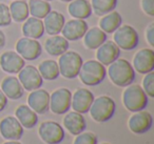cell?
<instances>
[{"mask_svg": "<svg viewBox=\"0 0 154 144\" xmlns=\"http://www.w3.org/2000/svg\"><path fill=\"white\" fill-rule=\"evenodd\" d=\"M108 66L107 75L116 86L126 87L134 82L135 70L128 60L118 58Z\"/></svg>", "mask_w": 154, "mask_h": 144, "instance_id": "obj_1", "label": "cell"}, {"mask_svg": "<svg viewBox=\"0 0 154 144\" xmlns=\"http://www.w3.org/2000/svg\"><path fill=\"white\" fill-rule=\"evenodd\" d=\"M116 104L115 101L110 96H98L94 98L89 112L95 122L103 123L113 118L115 114Z\"/></svg>", "mask_w": 154, "mask_h": 144, "instance_id": "obj_2", "label": "cell"}, {"mask_svg": "<svg viewBox=\"0 0 154 144\" xmlns=\"http://www.w3.org/2000/svg\"><path fill=\"white\" fill-rule=\"evenodd\" d=\"M149 97L138 84H130L122 92V104L129 112H139L147 107Z\"/></svg>", "mask_w": 154, "mask_h": 144, "instance_id": "obj_3", "label": "cell"}, {"mask_svg": "<svg viewBox=\"0 0 154 144\" xmlns=\"http://www.w3.org/2000/svg\"><path fill=\"white\" fill-rule=\"evenodd\" d=\"M106 76V66L97 60H88L84 62L78 74L80 81L87 86H95L100 84L105 80Z\"/></svg>", "mask_w": 154, "mask_h": 144, "instance_id": "obj_4", "label": "cell"}, {"mask_svg": "<svg viewBox=\"0 0 154 144\" xmlns=\"http://www.w3.org/2000/svg\"><path fill=\"white\" fill-rule=\"evenodd\" d=\"M57 63L58 68H59V74L63 78L74 79L78 77L84 60L77 52L68 50L66 53L59 56Z\"/></svg>", "mask_w": 154, "mask_h": 144, "instance_id": "obj_5", "label": "cell"}, {"mask_svg": "<svg viewBox=\"0 0 154 144\" xmlns=\"http://www.w3.org/2000/svg\"><path fill=\"white\" fill-rule=\"evenodd\" d=\"M113 34L114 43L124 51H132L136 49L139 43V36L137 31L128 24L124 26L122 24Z\"/></svg>", "mask_w": 154, "mask_h": 144, "instance_id": "obj_6", "label": "cell"}, {"mask_svg": "<svg viewBox=\"0 0 154 144\" xmlns=\"http://www.w3.org/2000/svg\"><path fill=\"white\" fill-rule=\"evenodd\" d=\"M72 93L69 88L60 87L50 95L49 110L55 115H63L71 108Z\"/></svg>", "mask_w": 154, "mask_h": 144, "instance_id": "obj_7", "label": "cell"}, {"mask_svg": "<svg viewBox=\"0 0 154 144\" xmlns=\"http://www.w3.org/2000/svg\"><path fill=\"white\" fill-rule=\"evenodd\" d=\"M38 135L47 144H60L64 139V129L58 122L45 121L39 125Z\"/></svg>", "mask_w": 154, "mask_h": 144, "instance_id": "obj_8", "label": "cell"}, {"mask_svg": "<svg viewBox=\"0 0 154 144\" xmlns=\"http://www.w3.org/2000/svg\"><path fill=\"white\" fill-rule=\"evenodd\" d=\"M16 53L19 54L24 60L34 61L38 59L42 54V46L40 42L32 38H20L16 42Z\"/></svg>", "mask_w": 154, "mask_h": 144, "instance_id": "obj_9", "label": "cell"}, {"mask_svg": "<svg viewBox=\"0 0 154 144\" xmlns=\"http://www.w3.org/2000/svg\"><path fill=\"white\" fill-rule=\"evenodd\" d=\"M18 80L24 91L32 92L40 88L43 84V79L38 70L33 65H24L18 73Z\"/></svg>", "mask_w": 154, "mask_h": 144, "instance_id": "obj_10", "label": "cell"}, {"mask_svg": "<svg viewBox=\"0 0 154 144\" xmlns=\"http://www.w3.org/2000/svg\"><path fill=\"white\" fill-rule=\"evenodd\" d=\"M153 123V117L149 112L146 110H139V112H133L128 120L129 129L133 134L141 135L150 130Z\"/></svg>", "mask_w": 154, "mask_h": 144, "instance_id": "obj_11", "label": "cell"}, {"mask_svg": "<svg viewBox=\"0 0 154 144\" xmlns=\"http://www.w3.org/2000/svg\"><path fill=\"white\" fill-rule=\"evenodd\" d=\"M132 66L138 74L146 75L154 70V51L152 49H141L133 57Z\"/></svg>", "mask_w": 154, "mask_h": 144, "instance_id": "obj_12", "label": "cell"}, {"mask_svg": "<svg viewBox=\"0 0 154 144\" xmlns=\"http://www.w3.org/2000/svg\"><path fill=\"white\" fill-rule=\"evenodd\" d=\"M0 135L5 140H19L23 135V127L14 116H7L0 120Z\"/></svg>", "mask_w": 154, "mask_h": 144, "instance_id": "obj_13", "label": "cell"}, {"mask_svg": "<svg viewBox=\"0 0 154 144\" xmlns=\"http://www.w3.org/2000/svg\"><path fill=\"white\" fill-rule=\"evenodd\" d=\"M88 30L89 26L86 20L74 18L64 23L60 33L68 41H77L85 36Z\"/></svg>", "mask_w": 154, "mask_h": 144, "instance_id": "obj_14", "label": "cell"}, {"mask_svg": "<svg viewBox=\"0 0 154 144\" xmlns=\"http://www.w3.org/2000/svg\"><path fill=\"white\" fill-rule=\"evenodd\" d=\"M26 65V60L16 52L7 51L0 55V68L8 74H18Z\"/></svg>", "mask_w": 154, "mask_h": 144, "instance_id": "obj_15", "label": "cell"}, {"mask_svg": "<svg viewBox=\"0 0 154 144\" xmlns=\"http://www.w3.org/2000/svg\"><path fill=\"white\" fill-rule=\"evenodd\" d=\"M94 98L93 93L88 88H78L74 92V94H72L71 107L77 112L87 114L89 112Z\"/></svg>", "mask_w": 154, "mask_h": 144, "instance_id": "obj_16", "label": "cell"}, {"mask_svg": "<svg viewBox=\"0 0 154 144\" xmlns=\"http://www.w3.org/2000/svg\"><path fill=\"white\" fill-rule=\"evenodd\" d=\"M28 105L36 114L42 115L49 110L50 94L42 88H37L32 91L28 96Z\"/></svg>", "mask_w": 154, "mask_h": 144, "instance_id": "obj_17", "label": "cell"}, {"mask_svg": "<svg viewBox=\"0 0 154 144\" xmlns=\"http://www.w3.org/2000/svg\"><path fill=\"white\" fill-rule=\"evenodd\" d=\"M120 56V49L112 40H106L96 49V59L103 65H110Z\"/></svg>", "mask_w": 154, "mask_h": 144, "instance_id": "obj_18", "label": "cell"}, {"mask_svg": "<svg viewBox=\"0 0 154 144\" xmlns=\"http://www.w3.org/2000/svg\"><path fill=\"white\" fill-rule=\"evenodd\" d=\"M62 123L64 128L69 130V133L73 136H77L78 134L85 131L87 128V121L84 115L75 110L66 112Z\"/></svg>", "mask_w": 154, "mask_h": 144, "instance_id": "obj_19", "label": "cell"}, {"mask_svg": "<svg viewBox=\"0 0 154 144\" xmlns=\"http://www.w3.org/2000/svg\"><path fill=\"white\" fill-rule=\"evenodd\" d=\"M0 89L5 95L8 99L11 100H18L23 96L24 88L22 87L21 83L19 82L17 77L8 76L1 82Z\"/></svg>", "mask_w": 154, "mask_h": 144, "instance_id": "obj_20", "label": "cell"}, {"mask_svg": "<svg viewBox=\"0 0 154 144\" xmlns=\"http://www.w3.org/2000/svg\"><path fill=\"white\" fill-rule=\"evenodd\" d=\"M43 19H45L43 21L45 32H47L50 36L59 35L64 23H66L64 16L57 11H51Z\"/></svg>", "mask_w": 154, "mask_h": 144, "instance_id": "obj_21", "label": "cell"}, {"mask_svg": "<svg viewBox=\"0 0 154 144\" xmlns=\"http://www.w3.org/2000/svg\"><path fill=\"white\" fill-rule=\"evenodd\" d=\"M70 47L69 41L60 35H54L48 38L45 42V50L49 55L54 57H59L66 53Z\"/></svg>", "mask_w": 154, "mask_h": 144, "instance_id": "obj_22", "label": "cell"}, {"mask_svg": "<svg viewBox=\"0 0 154 144\" xmlns=\"http://www.w3.org/2000/svg\"><path fill=\"white\" fill-rule=\"evenodd\" d=\"M68 12L73 18L82 20L90 18L93 13L91 3L88 0H72L69 2Z\"/></svg>", "mask_w": 154, "mask_h": 144, "instance_id": "obj_23", "label": "cell"}, {"mask_svg": "<svg viewBox=\"0 0 154 144\" xmlns=\"http://www.w3.org/2000/svg\"><path fill=\"white\" fill-rule=\"evenodd\" d=\"M22 34L26 38L40 39L45 34V26L41 19L35 17H29L22 24Z\"/></svg>", "mask_w": 154, "mask_h": 144, "instance_id": "obj_24", "label": "cell"}, {"mask_svg": "<svg viewBox=\"0 0 154 144\" xmlns=\"http://www.w3.org/2000/svg\"><path fill=\"white\" fill-rule=\"evenodd\" d=\"M38 114L34 112L29 105L21 104L15 110V117L24 128H33L38 123Z\"/></svg>", "mask_w": 154, "mask_h": 144, "instance_id": "obj_25", "label": "cell"}, {"mask_svg": "<svg viewBox=\"0 0 154 144\" xmlns=\"http://www.w3.org/2000/svg\"><path fill=\"white\" fill-rule=\"evenodd\" d=\"M84 44L89 50H96L107 40V34L99 28H92L85 34Z\"/></svg>", "mask_w": 154, "mask_h": 144, "instance_id": "obj_26", "label": "cell"}, {"mask_svg": "<svg viewBox=\"0 0 154 144\" xmlns=\"http://www.w3.org/2000/svg\"><path fill=\"white\" fill-rule=\"evenodd\" d=\"M122 23V17L118 12L112 11L106 14L99 20V28L103 30L106 34L114 33Z\"/></svg>", "mask_w": 154, "mask_h": 144, "instance_id": "obj_27", "label": "cell"}, {"mask_svg": "<svg viewBox=\"0 0 154 144\" xmlns=\"http://www.w3.org/2000/svg\"><path fill=\"white\" fill-rule=\"evenodd\" d=\"M9 9L12 20L17 23H22L30 16L29 5L26 0H13L11 5H9Z\"/></svg>", "mask_w": 154, "mask_h": 144, "instance_id": "obj_28", "label": "cell"}, {"mask_svg": "<svg viewBox=\"0 0 154 144\" xmlns=\"http://www.w3.org/2000/svg\"><path fill=\"white\" fill-rule=\"evenodd\" d=\"M38 72L43 80L53 81L59 77V68L58 63L54 60H45L38 65Z\"/></svg>", "mask_w": 154, "mask_h": 144, "instance_id": "obj_29", "label": "cell"}, {"mask_svg": "<svg viewBox=\"0 0 154 144\" xmlns=\"http://www.w3.org/2000/svg\"><path fill=\"white\" fill-rule=\"evenodd\" d=\"M28 5L30 15L38 19H43L52 11L50 2L45 0H29Z\"/></svg>", "mask_w": 154, "mask_h": 144, "instance_id": "obj_30", "label": "cell"}, {"mask_svg": "<svg viewBox=\"0 0 154 144\" xmlns=\"http://www.w3.org/2000/svg\"><path fill=\"white\" fill-rule=\"evenodd\" d=\"M92 11L97 16H103L114 11L117 5V0H91Z\"/></svg>", "mask_w": 154, "mask_h": 144, "instance_id": "obj_31", "label": "cell"}, {"mask_svg": "<svg viewBox=\"0 0 154 144\" xmlns=\"http://www.w3.org/2000/svg\"><path fill=\"white\" fill-rule=\"evenodd\" d=\"M97 136L90 131H82L75 137L73 144H97Z\"/></svg>", "mask_w": 154, "mask_h": 144, "instance_id": "obj_32", "label": "cell"}, {"mask_svg": "<svg viewBox=\"0 0 154 144\" xmlns=\"http://www.w3.org/2000/svg\"><path fill=\"white\" fill-rule=\"evenodd\" d=\"M143 89L149 98H154V73L150 72L143 79Z\"/></svg>", "mask_w": 154, "mask_h": 144, "instance_id": "obj_33", "label": "cell"}, {"mask_svg": "<svg viewBox=\"0 0 154 144\" xmlns=\"http://www.w3.org/2000/svg\"><path fill=\"white\" fill-rule=\"evenodd\" d=\"M12 17L10 14L9 5L5 3H0V28L9 26L12 23Z\"/></svg>", "mask_w": 154, "mask_h": 144, "instance_id": "obj_34", "label": "cell"}, {"mask_svg": "<svg viewBox=\"0 0 154 144\" xmlns=\"http://www.w3.org/2000/svg\"><path fill=\"white\" fill-rule=\"evenodd\" d=\"M141 9L143 13L147 14L150 17L154 16V0H141L140 1Z\"/></svg>", "mask_w": 154, "mask_h": 144, "instance_id": "obj_35", "label": "cell"}, {"mask_svg": "<svg viewBox=\"0 0 154 144\" xmlns=\"http://www.w3.org/2000/svg\"><path fill=\"white\" fill-rule=\"evenodd\" d=\"M146 39L150 46H154V22H151L146 28Z\"/></svg>", "mask_w": 154, "mask_h": 144, "instance_id": "obj_36", "label": "cell"}, {"mask_svg": "<svg viewBox=\"0 0 154 144\" xmlns=\"http://www.w3.org/2000/svg\"><path fill=\"white\" fill-rule=\"evenodd\" d=\"M7 105H8V98L2 93V91L0 89V112L7 107Z\"/></svg>", "mask_w": 154, "mask_h": 144, "instance_id": "obj_37", "label": "cell"}, {"mask_svg": "<svg viewBox=\"0 0 154 144\" xmlns=\"http://www.w3.org/2000/svg\"><path fill=\"white\" fill-rule=\"evenodd\" d=\"M5 41H7V38H5V33L2 31H0V50L5 45Z\"/></svg>", "mask_w": 154, "mask_h": 144, "instance_id": "obj_38", "label": "cell"}, {"mask_svg": "<svg viewBox=\"0 0 154 144\" xmlns=\"http://www.w3.org/2000/svg\"><path fill=\"white\" fill-rule=\"evenodd\" d=\"M2 144H21L18 140H7L5 143Z\"/></svg>", "mask_w": 154, "mask_h": 144, "instance_id": "obj_39", "label": "cell"}, {"mask_svg": "<svg viewBox=\"0 0 154 144\" xmlns=\"http://www.w3.org/2000/svg\"><path fill=\"white\" fill-rule=\"evenodd\" d=\"M60 1H62V2H71L72 0H60Z\"/></svg>", "mask_w": 154, "mask_h": 144, "instance_id": "obj_40", "label": "cell"}, {"mask_svg": "<svg viewBox=\"0 0 154 144\" xmlns=\"http://www.w3.org/2000/svg\"><path fill=\"white\" fill-rule=\"evenodd\" d=\"M98 144V143H97ZM99 144H110V143H108V142H103V143H99Z\"/></svg>", "mask_w": 154, "mask_h": 144, "instance_id": "obj_41", "label": "cell"}, {"mask_svg": "<svg viewBox=\"0 0 154 144\" xmlns=\"http://www.w3.org/2000/svg\"><path fill=\"white\" fill-rule=\"evenodd\" d=\"M45 1H48V2H50V1H52V0H45Z\"/></svg>", "mask_w": 154, "mask_h": 144, "instance_id": "obj_42", "label": "cell"}]
</instances>
